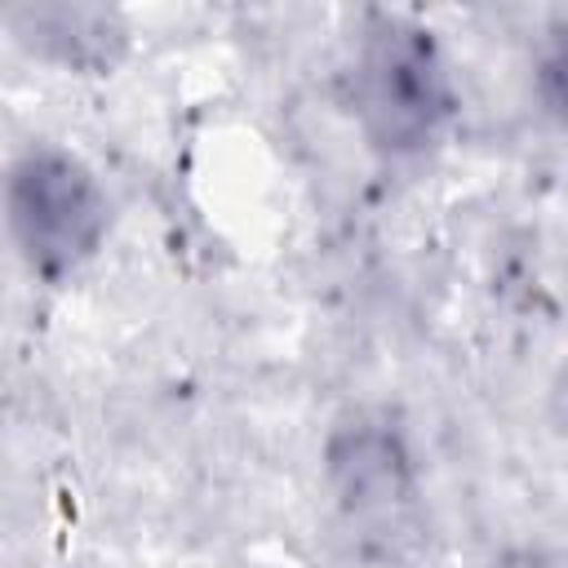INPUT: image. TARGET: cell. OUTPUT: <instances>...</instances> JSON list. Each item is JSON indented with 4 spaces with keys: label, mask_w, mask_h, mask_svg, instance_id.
<instances>
[{
    "label": "cell",
    "mask_w": 568,
    "mask_h": 568,
    "mask_svg": "<svg viewBox=\"0 0 568 568\" xmlns=\"http://www.w3.org/2000/svg\"><path fill=\"white\" fill-rule=\"evenodd\" d=\"M550 413H555V426L568 435V368L559 373V382H555V390H550Z\"/></svg>",
    "instance_id": "obj_6"
},
{
    "label": "cell",
    "mask_w": 568,
    "mask_h": 568,
    "mask_svg": "<svg viewBox=\"0 0 568 568\" xmlns=\"http://www.w3.org/2000/svg\"><path fill=\"white\" fill-rule=\"evenodd\" d=\"M4 217L22 266L44 284H62L102 248L111 200L75 151L36 142L9 164Z\"/></svg>",
    "instance_id": "obj_3"
},
{
    "label": "cell",
    "mask_w": 568,
    "mask_h": 568,
    "mask_svg": "<svg viewBox=\"0 0 568 568\" xmlns=\"http://www.w3.org/2000/svg\"><path fill=\"white\" fill-rule=\"evenodd\" d=\"M532 93L541 102V111L568 129V18L550 22L541 44H537V62H532Z\"/></svg>",
    "instance_id": "obj_5"
},
{
    "label": "cell",
    "mask_w": 568,
    "mask_h": 568,
    "mask_svg": "<svg viewBox=\"0 0 568 568\" xmlns=\"http://www.w3.org/2000/svg\"><path fill=\"white\" fill-rule=\"evenodd\" d=\"M351 102L377 155L404 160L426 151L457 106L435 31L413 13L368 9L351 62Z\"/></svg>",
    "instance_id": "obj_1"
},
{
    "label": "cell",
    "mask_w": 568,
    "mask_h": 568,
    "mask_svg": "<svg viewBox=\"0 0 568 568\" xmlns=\"http://www.w3.org/2000/svg\"><path fill=\"white\" fill-rule=\"evenodd\" d=\"M324 479L351 537L382 559H408L426 537L422 479L404 430L382 408H351L324 439Z\"/></svg>",
    "instance_id": "obj_2"
},
{
    "label": "cell",
    "mask_w": 568,
    "mask_h": 568,
    "mask_svg": "<svg viewBox=\"0 0 568 568\" xmlns=\"http://www.w3.org/2000/svg\"><path fill=\"white\" fill-rule=\"evenodd\" d=\"M4 27L31 58L80 75H106L129 53V27L106 4H13Z\"/></svg>",
    "instance_id": "obj_4"
}]
</instances>
